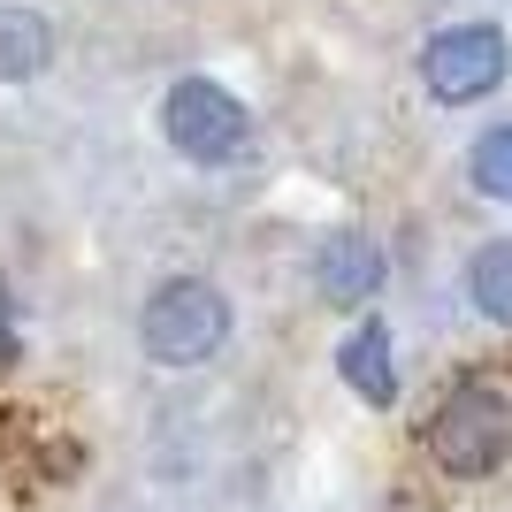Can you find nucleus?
Wrapping results in <instances>:
<instances>
[{
    "mask_svg": "<svg viewBox=\"0 0 512 512\" xmlns=\"http://www.w3.org/2000/svg\"><path fill=\"white\" fill-rule=\"evenodd\" d=\"M467 299H474L482 321L512 329V237H497V245H482V253L467 260Z\"/></svg>",
    "mask_w": 512,
    "mask_h": 512,
    "instance_id": "obj_7",
    "label": "nucleus"
},
{
    "mask_svg": "<svg viewBox=\"0 0 512 512\" xmlns=\"http://www.w3.org/2000/svg\"><path fill=\"white\" fill-rule=\"evenodd\" d=\"M421 451L428 467L451 474V482H490L512 459V390L497 383H451L421 421Z\"/></svg>",
    "mask_w": 512,
    "mask_h": 512,
    "instance_id": "obj_1",
    "label": "nucleus"
},
{
    "mask_svg": "<svg viewBox=\"0 0 512 512\" xmlns=\"http://www.w3.org/2000/svg\"><path fill=\"white\" fill-rule=\"evenodd\" d=\"M505 69H512V46H505L497 23H451V31L428 39L421 85L444 107H467V100H490V92L505 85Z\"/></svg>",
    "mask_w": 512,
    "mask_h": 512,
    "instance_id": "obj_3",
    "label": "nucleus"
},
{
    "mask_svg": "<svg viewBox=\"0 0 512 512\" xmlns=\"http://www.w3.org/2000/svg\"><path fill=\"white\" fill-rule=\"evenodd\" d=\"M467 176H474V192L512 199V123H497V130H482V138H474Z\"/></svg>",
    "mask_w": 512,
    "mask_h": 512,
    "instance_id": "obj_9",
    "label": "nucleus"
},
{
    "mask_svg": "<svg viewBox=\"0 0 512 512\" xmlns=\"http://www.w3.org/2000/svg\"><path fill=\"white\" fill-rule=\"evenodd\" d=\"M344 383L360 390L367 406H390L398 398V367H390V329L383 321H360L344 337Z\"/></svg>",
    "mask_w": 512,
    "mask_h": 512,
    "instance_id": "obj_6",
    "label": "nucleus"
},
{
    "mask_svg": "<svg viewBox=\"0 0 512 512\" xmlns=\"http://www.w3.org/2000/svg\"><path fill=\"white\" fill-rule=\"evenodd\" d=\"M222 337H230V299L214 291V283L199 276H176L161 283L146 299V352L161 367H199L222 352Z\"/></svg>",
    "mask_w": 512,
    "mask_h": 512,
    "instance_id": "obj_2",
    "label": "nucleus"
},
{
    "mask_svg": "<svg viewBox=\"0 0 512 512\" xmlns=\"http://www.w3.org/2000/svg\"><path fill=\"white\" fill-rule=\"evenodd\" d=\"M54 54V31L31 8H0V77H39Z\"/></svg>",
    "mask_w": 512,
    "mask_h": 512,
    "instance_id": "obj_8",
    "label": "nucleus"
},
{
    "mask_svg": "<svg viewBox=\"0 0 512 512\" xmlns=\"http://www.w3.org/2000/svg\"><path fill=\"white\" fill-rule=\"evenodd\" d=\"M161 130H169V146L184 153V161H230V153L253 138V115H245L222 85L184 77V85L161 100Z\"/></svg>",
    "mask_w": 512,
    "mask_h": 512,
    "instance_id": "obj_4",
    "label": "nucleus"
},
{
    "mask_svg": "<svg viewBox=\"0 0 512 512\" xmlns=\"http://www.w3.org/2000/svg\"><path fill=\"white\" fill-rule=\"evenodd\" d=\"M314 283H321L329 306H367L375 291H383V245L360 237V230L329 237V245L314 253Z\"/></svg>",
    "mask_w": 512,
    "mask_h": 512,
    "instance_id": "obj_5",
    "label": "nucleus"
}]
</instances>
